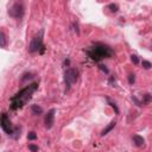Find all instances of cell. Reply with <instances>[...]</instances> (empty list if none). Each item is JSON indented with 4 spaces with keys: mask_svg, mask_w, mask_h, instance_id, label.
Listing matches in <instances>:
<instances>
[{
    "mask_svg": "<svg viewBox=\"0 0 152 152\" xmlns=\"http://www.w3.org/2000/svg\"><path fill=\"white\" fill-rule=\"evenodd\" d=\"M38 89V83H31L29 86H26L25 88H23L21 91H19L16 95H13L11 97V108L16 111L19 109L21 107H24L32 97V94Z\"/></svg>",
    "mask_w": 152,
    "mask_h": 152,
    "instance_id": "obj_1",
    "label": "cell"
},
{
    "mask_svg": "<svg viewBox=\"0 0 152 152\" xmlns=\"http://www.w3.org/2000/svg\"><path fill=\"white\" fill-rule=\"evenodd\" d=\"M86 54L88 55L91 59L95 61V62H100L105 58H112L114 56V51L113 49L104 43H95L93 44L89 49L86 50Z\"/></svg>",
    "mask_w": 152,
    "mask_h": 152,
    "instance_id": "obj_2",
    "label": "cell"
},
{
    "mask_svg": "<svg viewBox=\"0 0 152 152\" xmlns=\"http://www.w3.org/2000/svg\"><path fill=\"white\" fill-rule=\"evenodd\" d=\"M29 51L31 54H35V53H41L43 54L44 53V44H43V31L39 32V35H36L30 44H29Z\"/></svg>",
    "mask_w": 152,
    "mask_h": 152,
    "instance_id": "obj_3",
    "label": "cell"
},
{
    "mask_svg": "<svg viewBox=\"0 0 152 152\" xmlns=\"http://www.w3.org/2000/svg\"><path fill=\"white\" fill-rule=\"evenodd\" d=\"M77 79H79V71L75 68H68L64 71V82H66V86L68 89L74 83H76Z\"/></svg>",
    "mask_w": 152,
    "mask_h": 152,
    "instance_id": "obj_4",
    "label": "cell"
},
{
    "mask_svg": "<svg viewBox=\"0 0 152 152\" xmlns=\"http://www.w3.org/2000/svg\"><path fill=\"white\" fill-rule=\"evenodd\" d=\"M24 13H25V7H24V5H23L21 3H16V4H13V5H12V6L8 8V15H10V17L15 18V19H20V18H23Z\"/></svg>",
    "mask_w": 152,
    "mask_h": 152,
    "instance_id": "obj_5",
    "label": "cell"
},
{
    "mask_svg": "<svg viewBox=\"0 0 152 152\" xmlns=\"http://www.w3.org/2000/svg\"><path fill=\"white\" fill-rule=\"evenodd\" d=\"M0 125H1V129H3V131H4L5 133L8 134L10 137H12V134H13V132H15V127L12 126L11 120H10V118H8V115H7L6 113H3V114H1Z\"/></svg>",
    "mask_w": 152,
    "mask_h": 152,
    "instance_id": "obj_6",
    "label": "cell"
},
{
    "mask_svg": "<svg viewBox=\"0 0 152 152\" xmlns=\"http://www.w3.org/2000/svg\"><path fill=\"white\" fill-rule=\"evenodd\" d=\"M55 114H56V109L51 108L46 114H45V118H44V124H45V127L48 130L53 129V126L55 124Z\"/></svg>",
    "mask_w": 152,
    "mask_h": 152,
    "instance_id": "obj_7",
    "label": "cell"
},
{
    "mask_svg": "<svg viewBox=\"0 0 152 152\" xmlns=\"http://www.w3.org/2000/svg\"><path fill=\"white\" fill-rule=\"evenodd\" d=\"M132 140H133V144L137 146V147H142L144 146L145 144V140H144V138L142 135H139V134H134L132 137Z\"/></svg>",
    "mask_w": 152,
    "mask_h": 152,
    "instance_id": "obj_8",
    "label": "cell"
},
{
    "mask_svg": "<svg viewBox=\"0 0 152 152\" xmlns=\"http://www.w3.org/2000/svg\"><path fill=\"white\" fill-rule=\"evenodd\" d=\"M115 125H117V122H115V121H112V122L107 126V127H105V129L102 130V132H101V137H105L106 134H108V133H109V132H111L114 127H115Z\"/></svg>",
    "mask_w": 152,
    "mask_h": 152,
    "instance_id": "obj_9",
    "label": "cell"
},
{
    "mask_svg": "<svg viewBox=\"0 0 152 152\" xmlns=\"http://www.w3.org/2000/svg\"><path fill=\"white\" fill-rule=\"evenodd\" d=\"M31 111H32V114H35V115H39V114L43 113V108L41 106H38V105H32Z\"/></svg>",
    "mask_w": 152,
    "mask_h": 152,
    "instance_id": "obj_10",
    "label": "cell"
},
{
    "mask_svg": "<svg viewBox=\"0 0 152 152\" xmlns=\"http://www.w3.org/2000/svg\"><path fill=\"white\" fill-rule=\"evenodd\" d=\"M0 39H1V48H6V45H7V37H6V35H5V32H4V30H1V32H0Z\"/></svg>",
    "mask_w": 152,
    "mask_h": 152,
    "instance_id": "obj_11",
    "label": "cell"
},
{
    "mask_svg": "<svg viewBox=\"0 0 152 152\" xmlns=\"http://www.w3.org/2000/svg\"><path fill=\"white\" fill-rule=\"evenodd\" d=\"M106 99H107V101H108V104L111 105V107H112L114 111H115V113H117V114H119V108H118V106L115 105V102H113V101H112L109 97H106Z\"/></svg>",
    "mask_w": 152,
    "mask_h": 152,
    "instance_id": "obj_12",
    "label": "cell"
},
{
    "mask_svg": "<svg viewBox=\"0 0 152 152\" xmlns=\"http://www.w3.org/2000/svg\"><path fill=\"white\" fill-rule=\"evenodd\" d=\"M31 80V79H33V74L32 73H25L24 75H23V77H21V81H26V80Z\"/></svg>",
    "mask_w": 152,
    "mask_h": 152,
    "instance_id": "obj_13",
    "label": "cell"
},
{
    "mask_svg": "<svg viewBox=\"0 0 152 152\" xmlns=\"http://www.w3.org/2000/svg\"><path fill=\"white\" fill-rule=\"evenodd\" d=\"M108 8L111 10V12H114V13L119 11V6H118L117 4H111V5H108Z\"/></svg>",
    "mask_w": 152,
    "mask_h": 152,
    "instance_id": "obj_14",
    "label": "cell"
},
{
    "mask_svg": "<svg viewBox=\"0 0 152 152\" xmlns=\"http://www.w3.org/2000/svg\"><path fill=\"white\" fill-rule=\"evenodd\" d=\"M142 66H143V68H144V69H146V70H147V69H150V68L152 67V63H151V62H149V61H145V59H144V61L142 62Z\"/></svg>",
    "mask_w": 152,
    "mask_h": 152,
    "instance_id": "obj_15",
    "label": "cell"
},
{
    "mask_svg": "<svg viewBox=\"0 0 152 152\" xmlns=\"http://www.w3.org/2000/svg\"><path fill=\"white\" fill-rule=\"evenodd\" d=\"M151 97H152L151 94H146V95L144 96V100H143V102H142V104H143V105L149 104V102H150V100H151Z\"/></svg>",
    "mask_w": 152,
    "mask_h": 152,
    "instance_id": "obj_16",
    "label": "cell"
},
{
    "mask_svg": "<svg viewBox=\"0 0 152 152\" xmlns=\"http://www.w3.org/2000/svg\"><path fill=\"white\" fill-rule=\"evenodd\" d=\"M135 82V75L134 74H130L129 75V83L130 84H133Z\"/></svg>",
    "mask_w": 152,
    "mask_h": 152,
    "instance_id": "obj_17",
    "label": "cell"
},
{
    "mask_svg": "<svg viewBox=\"0 0 152 152\" xmlns=\"http://www.w3.org/2000/svg\"><path fill=\"white\" fill-rule=\"evenodd\" d=\"M28 139H29V140H36V139H37V134L35 132H30L28 134Z\"/></svg>",
    "mask_w": 152,
    "mask_h": 152,
    "instance_id": "obj_18",
    "label": "cell"
},
{
    "mask_svg": "<svg viewBox=\"0 0 152 152\" xmlns=\"http://www.w3.org/2000/svg\"><path fill=\"white\" fill-rule=\"evenodd\" d=\"M131 61H132L133 64H138L139 63V58H138L137 55H131Z\"/></svg>",
    "mask_w": 152,
    "mask_h": 152,
    "instance_id": "obj_19",
    "label": "cell"
},
{
    "mask_svg": "<svg viewBox=\"0 0 152 152\" xmlns=\"http://www.w3.org/2000/svg\"><path fill=\"white\" fill-rule=\"evenodd\" d=\"M29 150H30V151H38V150H39V147L36 146V145L30 144V145H29Z\"/></svg>",
    "mask_w": 152,
    "mask_h": 152,
    "instance_id": "obj_20",
    "label": "cell"
},
{
    "mask_svg": "<svg viewBox=\"0 0 152 152\" xmlns=\"http://www.w3.org/2000/svg\"><path fill=\"white\" fill-rule=\"evenodd\" d=\"M99 68H100L101 70H102V71H105L106 74H108V73H109V70H108V69L106 68V66H104V64H100V66H99Z\"/></svg>",
    "mask_w": 152,
    "mask_h": 152,
    "instance_id": "obj_21",
    "label": "cell"
},
{
    "mask_svg": "<svg viewBox=\"0 0 152 152\" xmlns=\"http://www.w3.org/2000/svg\"><path fill=\"white\" fill-rule=\"evenodd\" d=\"M69 64H70V61L67 58V59H64V66H68L69 67Z\"/></svg>",
    "mask_w": 152,
    "mask_h": 152,
    "instance_id": "obj_22",
    "label": "cell"
}]
</instances>
